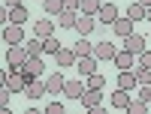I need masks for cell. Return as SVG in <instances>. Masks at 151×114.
Wrapping results in <instances>:
<instances>
[{
	"mask_svg": "<svg viewBox=\"0 0 151 114\" xmlns=\"http://www.w3.org/2000/svg\"><path fill=\"white\" fill-rule=\"evenodd\" d=\"M79 102H82L85 108H97V105H103V90H100V87H88V90L82 93Z\"/></svg>",
	"mask_w": 151,
	"mask_h": 114,
	"instance_id": "obj_6",
	"label": "cell"
},
{
	"mask_svg": "<svg viewBox=\"0 0 151 114\" xmlns=\"http://www.w3.org/2000/svg\"><path fill=\"white\" fill-rule=\"evenodd\" d=\"M145 21H151V6H148V12H145Z\"/></svg>",
	"mask_w": 151,
	"mask_h": 114,
	"instance_id": "obj_36",
	"label": "cell"
},
{
	"mask_svg": "<svg viewBox=\"0 0 151 114\" xmlns=\"http://www.w3.org/2000/svg\"><path fill=\"white\" fill-rule=\"evenodd\" d=\"M97 57L94 54H88V57H79V63H76V69H79V75H85V78H88V75H94L97 72Z\"/></svg>",
	"mask_w": 151,
	"mask_h": 114,
	"instance_id": "obj_12",
	"label": "cell"
},
{
	"mask_svg": "<svg viewBox=\"0 0 151 114\" xmlns=\"http://www.w3.org/2000/svg\"><path fill=\"white\" fill-rule=\"evenodd\" d=\"M139 3H142V6H151V0H139Z\"/></svg>",
	"mask_w": 151,
	"mask_h": 114,
	"instance_id": "obj_37",
	"label": "cell"
},
{
	"mask_svg": "<svg viewBox=\"0 0 151 114\" xmlns=\"http://www.w3.org/2000/svg\"><path fill=\"white\" fill-rule=\"evenodd\" d=\"M3 42H9V45H21L24 42V30H21V24H6L3 27Z\"/></svg>",
	"mask_w": 151,
	"mask_h": 114,
	"instance_id": "obj_5",
	"label": "cell"
},
{
	"mask_svg": "<svg viewBox=\"0 0 151 114\" xmlns=\"http://www.w3.org/2000/svg\"><path fill=\"white\" fill-rule=\"evenodd\" d=\"M97 18L103 21V24H115V18H118V6H115V3H103V6H100V12H97Z\"/></svg>",
	"mask_w": 151,
	"mask_h": 114,
	"instance_id": "obj_15",
	"label": "cell"
},
{
	"mask_svg": "<svg viewBox=\"0 0 151 114\" xmlns=\"http://www.w3.org/2000/svg\"><path fill=\"white\" fill-rule=\"evenodd\" d=\"M145 12H148V6H142L139 0H133L130 9H127V18H133V21H145Z\"/></svg>",
	"mask_w": 151,
	"mask_h": 114,
	"instance_id": "obj_20",
	"label": "cell"
},
{
	"mask_svg": "<svg viewBox=\"0 0 151 114\" xmlns=\"http://www.w3.org/2000/svg\"><path fill=\"white\" fill-rule=\"evenodd\" d=\"M58 21H60V27H64V30H76V21H79V12H76V9H64V12L58 15Z\"/></svg>",
	"mask_w": 151,
	"mask_h": 114,
	"instance_id": "obj_19",
	"label": "cell"
},
{
	"mask_svg": "<svg viewBox=\"0 0 151 114\" xmlns=\"http://www.w3.org/2000/svg\"><path fill=\"white\" fill-rule=\"evenodd\" d=\"M115 45L112 42H94V57L97 60H115Z\"/></svg>",
	"mask_w": 151,
	"mask_h": 114,
	"instance_id": "obj_11",
	"label": "cell"
},
{
	"mask_svg": "<svg viewBox=\"0 0 151 114\" xmlns=\"http://www.w3.org/2000/svg\"><path fill=\"white\" fill-rule=\"evenodd\" d=\"M139 66H148V69H151V51H148V48L139 54Z\"/></svg>",
	"mask_w": 151,
	"mask_h": 114,
	"instance_id": "obj_32",
	"label": "cell"
},
{
	"mask_svg": "<svg viewBox=\"0 0 151 114\" xmlns=\"http://www.w3.org/2000/svg\"><path fill=\"white\" fill-rule=\"evenodd\" d=\"M60 51V39H58V36H48V39H45V54H58Z\"/></svg>",
	"mask_w": 151,
	"mask_h": 114,
	"instance_id": "obj_27",
	"label": "cell"
},
{
	"mask_svg": "<svg viewBox=\"0 0 151 114\" xmlns=\"http://www.w3.org/2000/svg\"><path fill=\"white\" fill-rule=\"evenodd\" d=\"M55 63L60 69H67V66H76L79 63V54H76V48H60V51L55 54Z\"/></svg>",
	"mask_w": 151,
	"mask_h": 114,
	"instance_id": "obj_7",
	"label": "cell"
},
{
	"mask_svg": "<svg viewBox=\"0 0 151 114\" xmlns=\"http://www.w3.org/2000/svg\"><path fill=\"white\" fill-rule=\"evenodd\" d=\"M118 87H124V90L139 87V81H136V72H133V69H121V72H118Z\"/></svg>",
	"mask_w": 151,
	"mask_h": 114,
	"instance_id": "obj_17",
	"label": "cell"
},
{
	"mask_svg": "<svg viewBox=\"0 0 151 114\" xmlns=\"http://www.w3.org/2000/svg\"><path fill=\"white\" fill-rule=\"evenodd\" d=\"M139 99H145V102L151 105V84H142V90H139Z\"/></svg>",
	"mask_w": 151,
	"mask_h": 114,
	"instance_id": "obj_31",
	"label": "cell"
},
{
	"mask_svg": "<svg viewBox=\"0 0 151 114\" xmlns=\"http://www.w3.org/2000/svg\"><path fill=\"white\" fill-rule=\"evenodd\" d=\"M88 87H100V90H103V87H106V78H103V75H100V72L88 75Z\"/></svg>",
	"mask_w": 151,
	"mask_h": 114,
	"instance_id": "obj_29",
	"label": "cell"
},
{
	"mask_svg": "<svg viewBox=\"0 0 151 114\" xmlns=\"http://www.w3.org/2000/svg\"><path fill=\"white\" fill-rule=\"evenodd\" d=\"M145 42H148V39H145V36H139V33H130V36H127V39H124V48H127V51H133L136 57H139V54L145 51V48H148Z\"/></svg>",
	"mask_w": 151,
	"mask_h": 114,
	"instance_id": "obj_9",
	"label": "cell"
},
{
	"mask_svg": "<svg viewBox=\"0 0 151 114\" xmlns=\"http://www.w3.org/2000/svg\"><path fill=\"white\" fill-rule=\"evenodd\" d=\"M24 48H27L30 54H45V39L33 33V39H30V42H24Z\"/></svg>",
	"mask_w": 151,
	"mask_h": 114,
	"instance_id": "obj_21",
	"label": "cell"
},
{
	"mask_svg": "<svg viewBox=\"0 0 151 114\" xmlns=\"http://www.w3.org/2000/svg\"><path fill=\"white\" fill-rule=\"evenodd\" d=\"M73 48H76V54H79V57H88V54H94V42H85V36H82V39L76 42Z\"/></svg>",
	"mask_w": 151,
	"mask_h": 114,
	"instance_id": "obj_24",
	"label": "cell"
},
{
	"mask_svg": "<svg viewBox=\"0 0 151 114\" xmlns=\"http://www.w3.org/2000/svg\"><path fill=\"white\" fill-rule=\"evenodd\" d=\"M45 114H64V105H60V102H52V105L45 108Z\"/></svg>",
	"mask_w": 151,
	"mask_h": 114,
	"instance_id": "obj_33",
	"label": "cell"
},
{
	"mask_svg": "<svg viewBox=\"0 0 151 114\" xmlns=\"http://www.w3.org/2000/svg\"><path fill=\"white\" fill-rule=\"evenodd\" d=\"M27 18H30V12L24 9V6H15V9H9V21H12V24H24Z\"/></svg>",
	"mask_w": 151,
	"mask_h": 114,
	"instance_id": "obj_23",
	"label": "cell"
},
{
	"mask_svg": "<svg viewBox=\"0 0 151 114\" xmlns=\"http://www.w3.org/2000/svg\"><path fill=\"white\" fill-rule=\"evenodd\" d=\"M64 6H67V9H76V12H79V9H82V0H64Z\"/></svg>",
	"mask_w": 151,
	"mask_h": 114,
	"instance_id": "obj_34",
	"label": "cell"
},
{
	"mask_svg": "<svg viewBox=\"0 0 151 114\" xmlns=\"http://www.w3.org/2000/svg\"><path fill=\"white\" fill-rule=\"evenodd\" d=\"M27 57H30V51L24 45H9L6 48V66L9 69H21L24 63H27Z\"/></svg>",
	"mask_w": 151,
	"mask_h": 114,
	"instance_id": "obj_1",
	"label": "cell"
},
{
	"mask_svg": "<svg viewBox=\"0 0 151 114\" xmlns=\"http://www.w3.org/2000/svg\"><path fill=\"white\" fill-rule=\"evenodd\" d=\"M97 27V15H88V12H79V21H76V33L79 36H91Z\"/></svg>",
	"mask_w": 151,
	"mask_h": 114,
	"instance_id": "obj_4",
	"label": "cell"
},
{
	"mask_svg": "<svg viewBox=\"0 0 151 114\" xmlns=\"http://www.w3.org/2000/svg\"><path fill=\"white\" fill-rule=\"evenodd\" d=\"M133 57H136V54H133V51H127V48H124V51H118V54H115V60H112V63H115L118 69H136Z\"/></svg>",
	"mask_w": 151,
	"mask_h": 114,
	"instance_id": "obj_18",
	"label": "cell"
},
{
	"mask_svg": "<svg viewBox=\"0 0 151 114\" xmlns=\"http://www.w3.org/2000/svg\"><path fill=\"white\" fill-rule=\"evenodd\" d=\"M33 33H36V36H42V39L55 36V21H52V18H40V21L33 24Z\"/></svg>",
	"mask_w": 151,
	"mask_h": 114,
	"instance_id": "obj_14",
	"label": "cell"
},
{
	"mask_svg": "<svg viewBox=\"0 0 151 114\" xmlns=\"http://www.w3.org/2000/svg\"><path fill=\"white\" fill-rule=\"evenodd\" d=\"M100 6H103V0H82V9L79 12H88V15H97Z\"/></svg>",
	"mask_w": 151,
	"mask_h": 114,
	"instance_id": "obj_25",
	"label": "cell"
},
{
	"mask_svg": "<svg viewBox=\"0 0 151 114\" xmlns=\"http://www.w3.org/2000/svg\"><path fill=\"white\" fill-rule=\"evenodd\" d=\"M133 72H136V81H139V87H142V84H151V69H148V66H136Z\"/></svg>",
	"mask_w": 151,
	"mask_h": 114,
	"instance_id": "obj_26",
	"label": "cell"
},
{
	"mask_svg": "<svg viewBox=\"0 0 151 114\" xmlns=\"http://www.w3.org/2000/svg\"><path fill=\"white\" fill-rule=\"evenodd\" d=\"M148 111V102H145V99H139V102H130L127 105V114H145Z\"/></svg>",
	"mask_w": 151,
	"mask_h": 114,
	"instance_id": "obj_28",
	"label": "cell"
},
{
	"mask_svg": "<svg viewBox=\"0 0 151 114\" xmlns=\"http://www.w3.org/2000/svg\"><path fill=\"white\" fill-rule=\"evenodd\" d=\"M112 30H115V36H121V39H127V36L133 33V18H115V24H112Z\"/></svg>",
	"mask_w": 151,
	"mask_h": 114,
	"instance_id": "obj_16",
	"label": "cell"
},
{
	"mask_svg": "<svg viewBox=\"0 0 151 114\" xmlns=\"http://www.w3.org/2000/svg\"><path fill=\"white\" fill-rule=\"evenodd\" d=\"M21 72L27 75V81H30V78H40V75L45 72V63H42V57H40V54H30V57H27V63L21 66Z\"/></svg>",
	"mask_w": 151,
	"mask_h": 114,
	"instance_id": "obj_2",
	"label": "cell"
},
{
	"mask_svg": "<svg viewBox=\"0 0 151 114\" xmlns=\"http://www.w3.org/2000/svg\"><path fill=\"white\" fill-rule=\"evenodd\" d=\"M88 90V81H67V87H64V96L67 99H82V93Z\"/></svg>",
	"mask_w": 151,
	"mask_h": 114,
	"instance_id": "obj_13",
	"label": "cell"
},
{
	"mask_svg": "<svg viewBox=\"0 0 151 114\" xmlns=\"http://www.w3.org/2000/svg\"><path fill=\"white\" fill-rule=\"evenodd\" d=\"M45 84H48V93H64V87H67V78H64V69H58V72H52L45 78Z\"/></svg>",
	"mask_w": 151,
	"mask_h": 114,
	"instance_id": "obj_8",
	"label": "cell"
},
{
	"mask_svg": "<svg viewBox=\"0 0 151 114\" xmlns=\"http://www.w3.org/2000/svg\"><path fill=\"white\" fill-rule=\"evenodd\" d=\"M42 9H45V15H60L67 6H64V0H42Z\"/></svg>",
	"mask_w": 151,
	"mask_h": 114,
	"instance_id": "obj_22",
	"label": "cell"
},
{
	"mask_svg": "<svg viewBox=\"0 0 151 114\" xmlns=\"http://www.w3.org/2000/svg\"><path fill=\"white\" fill-rule=\"evenodd\" d=\"M130 102H133V99H130V90H124V87H118V90L109 96V105H112V108H124V111H127Z\"/></svg>",
	"mask_w": 151,
	"mask_h": 114,
	"instance_id": "obj_10",
	"label": "cell"
},
{
	"mask_svg": "<svg viewBox=\"0 0 151 114\" xmlns=\"http://www.w3.org/2000/svg\"><path fill=\"white\" fill-rule=\"evenodd\" d=\"M3 6H9V9H15V6H21V0H3Z\"/></svg>",
	"mask_w": 151,
	"mask_h": 114,
	"instance_id": "obj_35",
	"label": "cell"
},
{
	"mask_svg": "<svg viewBox=\"0 0 151 114\" xmlns=\"http://www.w3.org/2000/svg\"><path fill=\"white\" fill-rule=\"evenodd\" d=\"M9 99H12V90L3 84V90H0V108H3V111H9Z\"/></svg>",
	"mask_w": 151,
	"mask_h": 114,
	"instance_id": "obj_30",
	"label": "cell"
},
{
	"mask_svg": "<svg viewBox=\"0 0 151 114\" xmlns=\"http://www.w3.org/2000/svg\"><path fill=\"white\" fill-rule=\"evenodd\" d=\"M45 93H48V84H45V81H40V78H30V81H27V87H24V96H27L30 102H40Z\"/></svg>",
	"mask_w": 151,
	"mask_h": 114,
	"instance_id": "obj_3",
	"label": "cell"
}]
</instances>
